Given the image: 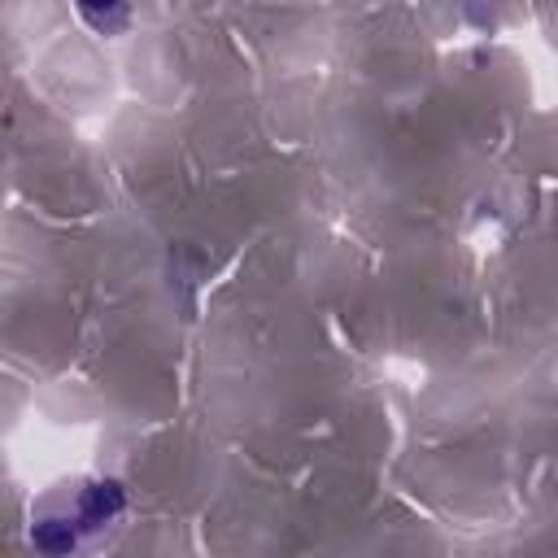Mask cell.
Returning <instances> with one entry per match:
<instances>
[{"label": "cell", "mask_w": 558, "mask_h": 558, "mask_svg": "<svg viewBox=\"0 0 558 558\" xmlns=\"http://www.w3.org/2000/svg\"><path fill=\"white\" fill-rule=\"evenodd\" d=\"M74 9L96 35H118L131 22V4L126 0H74Z\"/></svg>", "instance_id": "1"}]
</instances>
